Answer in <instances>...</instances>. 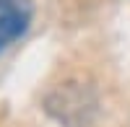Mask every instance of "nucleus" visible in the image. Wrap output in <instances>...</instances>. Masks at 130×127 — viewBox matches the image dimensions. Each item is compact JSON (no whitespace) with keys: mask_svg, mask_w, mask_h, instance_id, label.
Instances as JSON below:
<instances>
[{"mask_svg":"<svg viewBox=\"0 0 130 127\" xmlns=\"http://www.w3.org/2000/svg\"><path fill=\"white\" fill-rule=\"evenodd\" d=\"M55 107H62L60 119H65L70 124L73 122V112H75V122H81L83 119V109H91L94 107V99H86V93H83L81 86H62L60 88V101L50 99V109H55Z\"/></svg>","mask_w":130,"mask_h":127,"instance_id":"nucleus-2","label":"nucleus"},{"mask_svg":"<svg viewBox=\"0 0 130 127\" xmlns=\"http://www.w3.org/2000/svg\"><path fill=\"white\" fill-rule=\"evenodd\" d=\"M34 16V0H0V52L26 34Z\"/></svg>","mask_w":130,"mask_h":127,"instance_id":"nucleus-1","label":"nucleus"}]
</instances>
